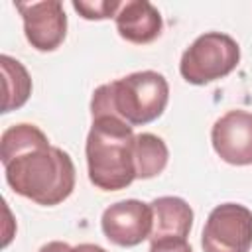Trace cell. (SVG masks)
Listing matches in <instances>:
<instances>
[{
    "instance_id": "7",
    "label": "cell",
    "mask_w": 252,
    "mask_h": 252,
    "mask_svg": "<svg viewBox=\"0 0 252 252\" xmlns=\"http://www.w3.org/2000/svg\"><path fill=\"white\" fill-rule=\"evenodd\" d=\"M24 20L26 39L37 51H53L67 33V16L59 0L45 2H14Z\"/></svg>"
},
{
    "instance_id": "15",
    "label": "cell",
    "mask_w": 252,
    "mask_h": 252,
    "mask_svg": "<svg viewBox=\"0 0 252 252\" xmlns=\"http://www.w3.org/2000/svg\"><path fill=\"white\" fill-rule=\"evenodd\" d=\"M150 252H193V250L187 244V238H163V240H154Z\"/></svg>"
},
{
    "instance_id": "4",
    "label": "cell",
    "mask_w": 252,
    "mask_h": 252,
    "mask_svg": "<svg viewBox=\"0 0 252 252\" xmlns=\"http://www.w3.org/2000/svg\"><path fill=\"white\" fill-rule=\"evenodd\" d=\"M240 61L238 43L220 32L199 35L181 55V77L191 85H207L222 79L236 69Z\"/></svg>"
},
{
    "instance_id": "13",
    "label": "cell",
    "mask_w": 252,
    "mask_h": 252,
    "mask_svg": "<svg viewBox=\"0 0 252 252\" xmlns=\"http://www.w3.org/2000/svg\"><path fill=\"white\" fill-rule=\"evenodd\" d=\"M45 142H49V140L37 126H33V124H14L8 130H4L2 140H0L2 163H6L16 154H20L28 148H33L37 144H45Z\"/></svg>"
},
{
    "instance_id": "3",
    "label": "cell",
    "mask_w": 252,
    "mask_h": 252,
    "mask_svg": "<svg viewBox=\"0 0 252 252\" xmlns=\"http://www.w3.org/2000/svg\"><path fill=\"white\" fill-rule=\"evenodd\" d=\"M132 126L114 116L93 118L87 136L89 179L102 191H118L136 179Z\"/></svg>"
},
{
    "instance_id": "10",
    "label": "cell",
    "mask_w": 252,
    "mask_h": 252,
    "mask_svg": "<svg viewBox=\"0 0 252 252\" xmlns=\"http://www.w3.org/2000/svg\"><path fill=\"white\" fill-rule=\"evenodd\" d=\"M154 226L150 240L187 238L193 224V209L181 197H158L152 203Z\"/></svg>"
},
{
    "instance_id": "17",
    "label": "cell",
    "mask_w": 252,
    "mask_h": 252,
    "mask_svg": "<svg viewBox=\"0 0 252 252\" xmlns=\"http://www.w3.org/2000/svg\"><path fill=\"white\" fill-rule=\"evenodd\" d=\"M71 252H106L102 246H96V244H89V242H85V244H79V246H75Z\"/></svg>"
},
{
    "instance_id": "5",
    "label": "cell",
    "mask_w": 252,
    "mask_h": 252,
    "mask_svg": "<svg viewBox=\"0 0 252 252\" xmlns=\"http://www.w3.org/2000/svg\"><path fill=\"white\" fill-rule=\"evenodd\" d=\"M203 252H248L252 246V211L238 203L215 207L201 234Z\"/></svg>"
},
{
    "instance_id": "12",
    "label": "cell",
    "mask_w": 252,
    "mask_h": 252,
    "mask_svg": "<svg viewBox=\"0 0 252 252\" xmlns=\"http://www.w3.org/2000/svg\"><path fill=\"white\" fill-rule=\"evenodd\" d=\"M2 77H4V102L2 112L16 110L26 104V100L32 94V79L28 69L14 57L2 55L0 57Z\"/></svg>"
},
{
    "instance_id": "9",
    "label": "cell",
    "mask_w": 252,
    "mask_h": 252,
    "mask_svg": "<svg viewBox=\"0 0 252 252\" xmlns=\"http://www.w3.org/2000/svg\"><path fill=\"white\" fill-rule=\"evenodd\" d=\"M114 20L120 37L132 43H150L161 33L163 28L158 8L148 0L122 2V8Z\"/></svg>"
},
{
    "instance_id": "16",
    "label": "cell",
    "mask_w": 252,
    "mask_h": 252,
    "mask_svg": "<svg viewBox=\"0 0 252 252\" xmlns=\"http://www.w3.org/2000/svg\"><path fill=\"white\" fill-rule=\"evenodd\" d=\"M73 248L67 244V242H59V240H53V242H47L43 244L37 252H71Z\"/></svg>"
},
{
    "instance_id": "1",
    "label": "cell",
    "mask_w": 252,
    "mask_h": 252,
    "mask_svg": "<svg viewBox=\"0 0 252 252\" xmlns=\"http://www.w3.org/2000/svg\"><path fill=\"white\" fill-rule=\"evenodd\" d=\"M4 165L8 185L37 205L53 207L75 189V163L67 152L49 142L28 148Z\"/></svg>"
},
{
    "instance_id": "11",
    "label": "cell",
    "mask_w": 252,
    "mask_h": 252,
    "mask_svg": "<svg viewBox=\"0 0 252 252\" xmlns=\"http://www.w3.org/2000/svg\"><path fill=\"white\" fill-rule=\"evenodd\" d=\"M167 146L156 134H138L134 140V167L136 179H150L163 171L167 165Z\"/></svg>"
},
{
    "instance_id": "14",
    "label": "cell",
    "mask_w": 252,
    "mask_h": 252,
    "mask_svg": "<svg viewBox=\"0 0 252 252\" xmlns=\"http://www.w3.org/2000/svg\"><path fill=\"white\" fill-rule=\"evenodd\" d=\"M73 8L85 18V20H106L116 18L118 10L122 8V2L118 0H73Z\"/></svg>"
},
{
    "instance_id": "2",
    "label": "cell",
    "mask_w": 252,
    "mask_h": 252,
    "mask_svg": "<svg viewBox=\"0 0 252 252\" xmlns=\"http://www.w3.org/2000/svg\"><path fill=\"white\" fill-rule=\"evenodd\" d=\"M169 100V85L161 73L138 71L118 81L100 85L91 98V114L114 116L130 126H142L165 110Z\"/></svg>"
},
{
    "instance_id": "6",
    "label": "cell",
    "mask_w": 252,
    "mask_h": 252,
    "mask_svg": "<svg viewBox=\"0 0 252 252\" xmlns=\"http://www.w3.org/2000/svg\"><path fill=\"white\" fill-rule=\"evenodd\" d=\"M104 236L118 246H138L152 234V205L138 199H126L110 205L100 219Z\"/></svg>"
},
{
    "instance_id": "8",
    "label": "cell",
    "mask_w": 252,
    "mask_h": 252,
    "mask_svg": "<svg viewBox=\"0 0 252 252\" xmlns=\"http://www.w3.org/2000/svg\"><path fill=\"white\" fill-rule=\"evenodd\" d=\"M211 142L219 158L232 165L252 163V112L228 110L222 114L213 130Z\"/></svg>"
}]
</instances>
